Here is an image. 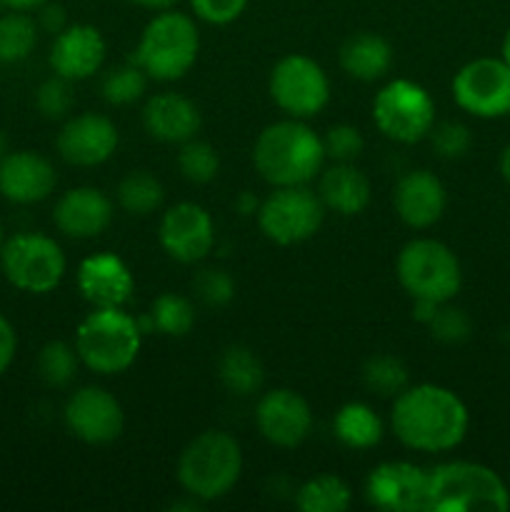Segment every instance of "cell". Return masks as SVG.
Masks as SVG:
<instances>
[{
    "label": "cell",
    "mask_w": 510,
    "mask_h": 512,
    "mask_svg": "<svg viewBox=\"0 0 510 512\" xmlns=\"http://www.w3.org/2000/svg\"><path fill=\"white\" fill-rule=\"evenodd\" d=\"M470 428L468 405L458 393L435 383L408 385L393 398L390 430L400 445L425 455L450 453Z\"/></svg>",
    "instance_id": "obj_1"
},
{
    "label": "cell",
    "mask_w": 510,
    "mask_h": 512,
    "mask_svg": "<svg viewBox=\"0 0 510 512\" xmlns=\"http://www.w3.org/2000/svg\"><path fill=\"white\" fill-rule=\"evenodd\" d=\"M323 135L308 120L288 118L265 125L253 143V165L270 188L310 185L325 168Z\"/></svg>",
    "instance_id": "obj_2"
},
{
    "label": "cell",
    "mask_w": 510,
    "mask_h": 512,
    "mask_svg": "<svg viewBox=\"0 0 510 512\" xmlns=\"http://www.w3.org/2000/svg\"><path fill=\"white\" fill-rule=\"evenodd\" d=\"M198 55L200 28L195 15L168 8L153 13L145 23L130 60L140 65L150 80L175 83L193 70Z\"/></svg>",
    "instance_id": "obj_3"
},
{
    "label": "cell",
    "mask_w": 510,
    "mask_h": 512,
    "mask_svg": "<svg viewBox=\"0 0 510 512\" xmlns=\"http://www.w3.org/2000/svg\"><path fill=\"white\" fill-rule=\"evenodd\" d=\"M175 475L188 498L203 505L223 500L240 483L243 448L225 430H203L183 448Z\"/></svg>",
    "instance_id": "obj_4"
},
{
    "label": "cell",
    "mask_w": 510,
    "mask_h": 512,
    "mask_svg": "<svg viewBox=\"0 0 510 512\" xmlns=\"http://www.w3.org/2000/svg\"><path fill=\"white\" fill-rule=\"evenodd\" d=\"M510 490L493 468L450 460L428 470L425 512H505Z\"/></svg>",
    "instance_id": "obj_5"
},
{
    "label": "cell",
    "mask_w": 510,
    "mask_h": 512,
    "mask_svg": "<svg viewBox=\"0 0 510 512\" xmlns=\"http://www.w3.org/2000/svg\"><path fill=\"white\" fill-rule=\"evenodd\" d=\"M143 338L140 320L125 308H93L75 328L73 345L90 373L120 375L138 360Z\"/></svg>",
    "instance_id": "obj_6"
},
{
    "label": "cell",
    "mask_w": 510,
    "mask_h": 512,
    "mask_svg": "<svg viewBox=\"0 0 510 512\" xmlns=\"http://www.w3.org/2000/svg\"><path fill=\"white\" fill-rule=\"evenodd\" d=\"M398 283L410 300L450 303L463 288V268L450 245L435 238H413L395 260Z\"/></svg>",
    "instance_id": "obj_7"
},
{
    "label": "cell",
    "mask_w": 510,
    "mask_h": 512,
    "mask_svg": "<svg viewBox=\"0 0 510 512\" xmlns=\"http://www.w3.org/2000/svg\"><path fill=\"white\" fill-rule=\"evenodd\" d=\"M0 270L15 290L48 295L63 283L68 258L55 238L45 233H15L0 248Z\"/></svg>",
    "instance_id": "obj_8"
},
{
    "label": "cell",
    "mask_w": 510,
    "mask_h": 512,
    "mask_svg": "<svg viewBox=\"0 0 510 512\" xmlns=\"http://www.w3.org/2000/svg\"><path fill=\"white\" fill-rule=\"evenodd\" d=\"M435 100L420 83L408 78L388 80L373 98V123L383 138L400 145L428 140L438 120Z\"/></svg>",
    "instance_id": "obj_9"
},
{
    "label": "cell",
    "mask_w": 510,
    "mask_h": 512,
    "mask_svg": "<svg viewBox=\"0 0 510 512\" xmlns=\"http://www.w3.org/2000/svg\"><path fill=\"white\" fill-rule=\"evenodd\" d=\"M325 205L318 190L310 185H290V188H273L258 208V228L270 243L275 245H300L315 238L323 228Z\"/></svg>",
    "instance_id": "obj_10"
},
{
    "label": "cell",
    "mask_w": 510,
    "mask_h": 512,
    "mask_svg": "<svg viewBox=\"0 0 510 512\" xmlns=\"http://www.w3.org/2000/svg\"><path fill=\"white\" fill-rule=\"evenodd\" d=\"M268 93L288 118L310 120L330 103V80L315 58L288 53L270 70Z\"/></svg>",
    "instance_id": "obj_11"
},
{
    "label": "cell",
    "mask_w": 510,
    "mask_h": 512,
    "mask_svg": "<svg viewBox=\"0 0 510 512\" xmlns=\"http://www.w3.org/2000/svg\"><path fill=\"white\" fill-rule=\"evenodd\" d=\"M453 100L473 118L510 115V65L503 58H475L453 75Z\"/></svg>",
    "instance_id": "obj_12"
},
{
    "label": "cell",
    "mask_w": 510,
    "mask_h": 512,
    "mask_svg": "<svg viewBox=\"0 0 510 512\" xmlns=\"http://www.w3.org/2000/svg\"><path fill=\"white\" fill-rule=\"evenodd\" d=\"M63 423L80 443L110 445L123 435L125 410L110 390L100 385H83L65 400Z\"/></svg>",
    "instance_id": "obj_13"
},
{
    "label": "cell",
    "mask_w": 510,
    "mask_h": 512,
    "mask_svg": "<svg viewBox=\"0 0 510 512\" xmlns=\"http://www.w3.org/2000/svg\"><path fill=\"white\" fill-rule=\"evenodd\" d=\"M120 145L118 125L103 113H73L60 123L55 150L73 168H98Z\"/></svg>",
    "instance_id": "obj_14"
},
{
    "label": "cell",
    "mask_w": 510,
    "mask_h": 512,
    "mask_svg": "<svg viewBox=\"0 0 510 512\" xmlns=\"http://www.w3.org/2000/svg\"><path fill=\"white\" fill-rule=\"evenodd\" d=\"M158 240L160 248L175 263H203L213 253L215 245L213 215L200 203H190V200L170 205L160 218Z\"/></svg>",
    "instance_id": "obj_15"
},
{
    "label": "cell",
    "mask_w": 510,
    "mask_h": 512,
    "mask_svg": "<svg viewBox=\"0 0 510 512\" xmlns=\"http://www.w3.org/2000/svg\"><path fill=\"white\" fill-rule=\"evenodd\" d=\"M255 428L275 448H298L313 430V408L293 388H273L255 405Z\"/></svg>",
    "instance_id": "obj_16"
},
{
    "label": "cell",
    "mask_w": 510,
    "mask_h": 512,
    "mask_svg": "<svg viewBox=\"0 0 510 512\" xmlns=\"http://www.w3.org/2000/svg\"><path fill=\"white\" fill-rule=\"evenodd\" d=\"M428 470L405 460L375 465L365 478V500L383 512H425Z\"/></svg>",
    "instance_id": "obj_17"
},
{
    "label": "cell",
    "mask_w": 510,
    "mask_h": 512,
    "mask_svg": "<svg viewBox=\"0 0 510 512\" xmlns=\"http://www.w3.org/2000/svg\"><path fill=\"white\" fill-rule=\"evenodd\" d=\"M105 55H108V43L95 25L68 23L60 33L53 35L48 65L60 78L80 83L100 73Z\"/></svg>",
    "instance_id": "obj_18"
},
{
    "label": "cell",
    "mask_w": 510,
    "mask_h": 512,
    "mask_svg": "<svg viewBox=\"0 0 510 512\" xmlns=\"http://www.w3.org/2000/svg\"><path fill=\"white\" fill-rule=\"evenodd\" d=\"M448 190L428 168H413L398 178L393 188V210L413 230H428L445 215Z\"/></svg>",
    "instance_id": "obj_19"
},
{
    "label": "cell",
    "mask_w": 510,
    "mask_h": 512,
    "mask_svg": "<svg viewBox=\"0 0 510 512\" xmlns=\"http://www.w3.org/2000/svg\"><path fill=\"white\" fill-rule=\"evenodd\" d=\"M58 173L38 150H10L0 160V195L13 205H38L55 193Z\"/></svg>",
    "instance_id": "obj_20"
},
{
    "label": "cell",
    "mask_w": 510,
    "mask_h": 512,
    "mask_svg": "<svg viewBox=\"0 0 510 512\" xmlns=\"http://www.w3.org/2000/svg\"><path fill=\"white\" fill-rule=\"evenodd\" d=\"M75 283L93 308H125L135 293L133 270L115 253H93L80 260Z\"/></svg>",
    "instance_id": "obj_21"
},
{
    "label": "cell",
    "mask_w": 510,
    "mask_h": 512,
    "mask_svg": "<svg viewBox=\"0 0 510 512\" xmlns=\"http://www.w3.org/2000/svg\"><path fill=\"white\" fill-rule=\"evenodd\" d=\"M115 205L108 195L93 185L70 188L55 200L53 225L70 240H93L110 228Z\"/></svg>",
    "instance_id": "obj_22"
},
{
    "label": "cell",
    "mask_w": 510,
    "mask_h": 512,
    "mask_svg": "<svg viewBox=\"0 0 510 512\" xmlns=\"http://www.w3.org/2000/svg\"><path fill=\"white\" fill-rule=\"evenodd\" d=\"M143 128L153 140L165 145H183L198 138L203 128V113L183 93H155L143 105Z\"/></svg>",
    "instance_id": "obj_23"
},
{
    "label": "cell",
    "mask_w": 510,
    "mask_h": 512,
    "mask_svg": "<svg viewBox=\"0 0 510 512\" xmlns=\"http://www.w3.org/2000/svg\"><path fill=\"white\" fill-rule=\"evenodd\" d=\"M318 195L325 210L343 218H355L365 213L373 198L370 178L355 163H330L318 175Z\"/></svg>",
    "instance_id": "obj_24"
},
{
    "label": "cell",
    "mask_w": 510,
    "mask_h": 512,
    "mask_svg": "<svg viewBox=\"0 0 510 512\" xmlns=\"http://www.w3.org/2000/svg\"><path fill=\"white\" fill-rule=\"evenodd\" d=\"M340 68L358 83H378L393 70L395 50L388 38L373 30L355 33L340 45Z\"/></svg>",
    "instance_id": "obj_25"
},
{
    "label": "cell",
    "mask_w": 510,
    "mask_h": 512,
    "mask_svg": "<svg viewBox=\"0 0 510 512\" xmlns=\"http://www.w3.org/2000/svg\"><path fill=\"white\" fill-rule=\"evenodd\" d=\"M218 380L235 398H253L255 393L263 390L265 368L253 348L235 343L220 353Z\"/></svg>",
    "instance_id": "obj_26"
},
{
    "label": "cell",
    "mask_w": 510,
    "mask_h": 512,
    "mask_svg": "<svg viewBox=\"0 0 510 512\" xmlns=\"http://www.w3.org/2000/svg\"><path fill=\"white\" fill-rule=\"evenodd\" d=\"M333 433L345 448L370 450L383 443L385 423L368 403H345L333 418Z\"/></svg>",
    "instance_id": "obj_27"
},
{
    "label": "cell",
    "mask_w": 510,
    "mask_h": 512,
    "mask_svg": "<svg viewBox=\"0 0 510 512\" xmlns=\"http://www.w3.org/2000/svg\"><path fill=\"white\" fill-rule=\"evenodd\" d=\"M195 305L193 300L180 293H160L150 303V310L140 320L143 333H158L165 338H185L195 328Z\"/></svg>",
    "instance_id": "obj_28"
},
{
    "label": "cell",
    "mask_w": 510,
    "mask_h": 512,
    "mask_svg": "<svg viewBox=\"0 0 510 512\" xmlns=\"http://www.w3.org/2000/svg\"><path fill=\"white\" fill-rule=\"evenodd\" d=\"M115 200H118L120 210L135 218H148L155 210L163 208L165 188L160 178H155L150 170H130L123 175L115 188Z\"/></svg>",
    "instance_id": "obj_29"
},
{
    "label": "cell",
    "mask_w": 510,
    "mask_h": 512,
    "mask_svg": "<svg viewBox=\"0 0 510 512\" xmlns=\"http://www.w3.org/2000/svg\"><path fill=\"white\" fill-rule=\"evenodd\" d=\"M353 505V490L338 475H315L295 490V508L300 512H345Z\"/></svg>",
    "instance_id": "obj_30"
},
{
    "label": "cell",
    "mask_w": 510,
    "mask_h": 512,
    "mask_svg": "<svg viewBox=\"0 0 510 512\" xmlns=\"http://www.w3.org/2000/svg\"><path fill=\"white\" fill-rule=\"evenodd\" d=\"M38 20L25 10H8L0 15V63H23L38 48Z\"/></svg>",
    "instance_id": "obj_31"
},
{
    "label": "cell",
    "mask_w": 510,
    "mask_h": 512,
    "mask_svg": "<svg viewBox=\"0 0 510 512\" xmlns=\"http://www.w3.org/2000/svg\"><path fill=\"white\" fill-rule=\"evenodd\" d=\"M80 358L78 350L73 343H65V340H50L40 348L38 360H35V370H38V378L43 380L48 388H68L75 380L80 370Z\"/></svg>",
    "instance_id": "obj_32"
},
{
    "label": "cell",
    "mask_w": 510,
    "mask_h": 512,
    "mask_svg": "<svg viewBox=\"0 0 510 512\" xmlns=\"http://www.w3.org/2000/svg\"><path fill=\"white\" fill-rule=\"evenodd\" d=\"M148 80L150 78L140 65H135L133 60H125V63L108 68V73L103 75V83H100V95L113 108H125V105H133L145 98Z\"/></svg>",
    "instance_id": "obj_33"
},
{
    "label": "cell",
    "mask_w": 510,
    "mask_h": 512,
    "mask_svg": "<svg viewBox=\"0 0 510 512\" xmlns=\"http://www.w3.org/2000/svg\"><path fill=\"white\" fill-rule=\"evenodd\" d=\"M363 383L370 393L380 398H395L410 385L408 365L398 355L378 353L363 365Z\"/></svg>",
    "instance_id": "obj_34"
},
{
    "label": "cell",
    "mask_w": 510,
    "mask_h": 512,
    "mask_svg": "<svg viewBox=\"0 0 510 512\" xmlns=\"http://www.w3.org/2000/svg\"><path fill=\"white\" fill-rule=\"evenodd\" d=\"M178 170L188 183L208 185L220 173V155L208 140L193 138L180 145L178 150Z\"/></svg>",
    "instance_id": "obj_35"
},
{
    "label": "cell",
    "mask_w": 510,
    "mask_h": 512,
    "mask_svg": "<svg viewBox=\"0 0 510 512\" xmlns=\"http://www.w3.org/2000/svg\"><path fill=\"white\" fill-rule=\"evenodd\" d=\"M73 80H65L60 75H50L48 80L38 85L35 90V108L45 120H58L63 123L68 115H73L75 108V90Z\"/></svg>",
    "instance_id": "obj_36"
},
{
    "label": "cell",
    "mask_w": 510,
    "mask_h": 512,
    "mask_svg": "<svg viewBox=\"0 0 510 512\" xmlns=\"http://www.w3.org/2000/svg\"><path fill=\"white\" fill-rule=\"evenodd\" d=\"M425 328H428V333L433 335L438 343L460 345L470 338V333H473V320H470V315L465 313L463 308L453 305V300H450V303H440L438 308H435L433 318L428 320Z\"/></svg>",
    "instance_id": "obj_37"
},
{
    "label": "cell",
    "mask_w": 510,
    "mask_h": 512,
    "mask_svg": "<svg viewBox=\"0 0 510 512\" xmlns=\"http://www.w3.org/2000/svg\"><path fill=\"white\" fill-rule=\"evenodd\" d=\"M193 293L208 308H225L235 298V280L225 268H200L193 278Z\"/></svg>",
    "instance_id": "obj_38"
},
{
    "label": "cell",
    "mask_w": 510,
    "mask_h": 512,
    "mask_svg": "<svg viewBox=\"0 0 510 512\" xmlns=\"http://www.w3.org/2000/svg\"><path fill=\"white\" fill-rule=\"evenodd\" d=\"M430 145H433L435 155L443 160H458L463 155H468L470 145H473V135L470 128L460 120H443L438 123L435 120L433 130L428 133Z\"/></svg>",
    "instance_id": "obj_39"
},
{
    "label": "cell",
    "mask_w": 510,
    "mask_h": 512,
    "mask_svg": "<svg viewBox=\"0 0 510 512\" xmlns=\"http://www.w3.org/2000/svg\"><path fill=\"white\" fill-rule=\"evenodd\" d=\"M323 148L330 163H355L363 155L365 138L355 125L338 123L325 130Z\"/></svg>",
    "instance_id": "obj_40"
},
{
    "label": "cell",
    "mask_w": 510,
    "mask_h": 512,
    "mask_svg": "<svg viewBox=\"0 0 510 512\" xmlns=\"http://www.w3.org/2000/svg\"><path fill=\"white\" fill-rule=\"evenodd\" d=\"M195 20L208 25H230L248 10L250 0H188Z\"/></svg>",
    "instance_id": "obj_41"
},
{
    "label": "cell",
    "mask_w": 510,
    "mask_h": 512,
    "mask_svg": "<svg viewBox=\"0 0 510 512\" xmlns=\"http://www.w3.org/2000/svg\"><path fill=\"white\" fill-rule=\"evenodd\" d=\"M15 353H18V333H15L13 323L0 313V375L8 373Z\"/></svg>",
    "instance_id": "obj_42"
},
{
    "label": "cell",
    "mask_w": 510,
    "mask_h": 512,
    "mask_svg": "<svg viewBox=\"0 0 510 512\" xmlns=\"http://www.w3.org/2000/svg\"><path fill=\"white\" fill-rule=\"evenodd\" d=\"M35 20H38L40 30H45V33H53V35L60 33V30L68 25V18H65V8H63V5L53 3V0H48L45 5H40Z\"/></svg>",
    "instance_id": "obj_43"
},
{
    "label": "cell",
    "mask_w": 510,
    "mask_h": 512,
    "mask_svg": "<svg viewBox=\"0 0 510 512\" xmlns=\"http://www.w3.org/2000/svg\"><path fill=\"white\" fill-rule=\"evenodd\" d=\"M233 208H235V213L243 215V218H255V215H258V208H260V200L255 198L250 190H243V193H238V198L233 200Z\"/></svg>",
    "instance_id": "obj_44"
},
{
    "label": "cell",
    "mask_w": 510,
    "mask_h": 512,
    "mask_svg": "<svg viewBox=\"0 0 510 512\" xmlns=\"http://www.w3.org/2000/svg\"><path fill=\"white\" fill-rule=\"evenodd\" d=\"M48 0H0V5L8 10H25V13H33L40 5H45Z\"/></svg>",
    "instance_id": "obj_45"
},
{
    "label": "cell",
    "mask_w": 510,
    "mask_h": 512,
    "mask_svg": "<svg viewBox=\"0 0 510 512\" xmlns=\"http://www.w3.org/2000/svg\"><path fill=\"white\" fill-rule=\"evenodd\" d=\"M130 3H135V5H140V8L158 13V10L175 8V5H178V0H130Z\"/></svg>",
    "instance_id": "obj_46"
},
{
    "label": "cell",
    "mask_w": 510,
    "mask_h": 512,
    "mask_svg": "<svg viewBox=\"0 0 510 512\" xmlns=\"http://www.w3.org/2000/svg\"><path fill=\"white\" fill-rule=\"evenodd\" d=\"M498 170H500V175H503V180H505V183L510 185V143L505 145V148H503V153H500V160H498Z\"/></svg>",
    "instance_id": "obj_47"
},
{
    "label": "cell",
    "mask_w": 510,
    "mask_h": 512,
    "mask_svg": "<svg viewBox=\"0 0 510 512\" xmlns=\"http://www.w3.org/2000/svg\"><path fill=\"white\" fill-rule=\"evenodd\" d=\"M10 153V143H8V133H5L3 128H0V160L5 158V155Z\"/></svg>",
    "instance_id": "obj_48"
},
{
    "label": "cell",
    "mask_w": 510,
    "mask_h": 512,
    "mask_svg": "<svg viewBox=\"0 0 510 512\" xmlns=\"http://www.w3.org/2000/svg\"><path fill=\"white\" fill-rule=\"evenodd\" d=\"M503 60L510 65V28H508V33H505V38H503Z\"/></svg>",
    "instance_id": "obj_49"
},
{
    "label": "cell",
    "mask_w": 510,
    "mask_h": 512,
    "mask_svg": "<svg viewBox=\"0 0 510 512\" xmlns=\"http://www.w3.org/2000/svg\"><path fill=\"white\" fill-rule=\"evenodd\" d=\"M5 243V230H3V223H0V248H3Z\"/></svg>",
    "instance_id": "obj_50"
},
{
    "label": "cell",
    "mask_w": 510,
    "mask_h": 512,
    "mask_svg": "<svg viewBox=\"0 0 510 512\" xmlns=\"http://www.w3.org/2000/svg\"><path fill=\"white\" fill-rule=\"evenodd\" d=\"M0 8H3V5H0Z\"/></svg>",
    "instance_id": "obj_51"
}]
</instances>
